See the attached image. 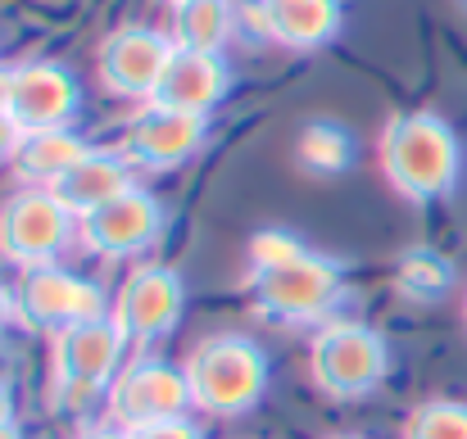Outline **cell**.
Listing matches in <instances>:
<instances>
[{"instance_id":"30","label":"cell","mask_w":467,"mask_h":439,"mask_svg":"<svg viewBox=\"0 0 467 439\" xmlns=\"http://www.w3.org/2000/svg\"><path fill=\"white\" fill-rule=\"evenodd\" d=\"M327 439H363V435H327Z\"/></svg>"},{"instance_id":"7","label":"cell","mask_w":467,"mask_h":439,"mask_svg":"<svg viewBox=\"0 0 467 439\" xmlns=\"http://www.w3.org/2000/svg\"><path fill=\"white\" fill-rule=\"evenodd\" d=\"M105 408H109V422L119 431H137V426H150V422L186 417L195 408L186 367H172L163 358L123 362V372L114 376V385L105 394Z\"/></svg>"},{"instance_id":"11","label":"cell","mask_w":467,"mask_h":439,"mask_svg":"<svg viewBox=\"0 0 467 439\" xmlns=\"http://www.w3.org/2000/svg\"><path fill=\"white\" fill-rule=\"evenodd\" d=\"M82 109V87L78 77L55 64V59H27L9 68V105L5 114L23 132H50V128H73Z\"/></svg>"},{"instance_id":"23","label":"cell","mask_w":467,"mask_h":439,"mask_svg":"<svg viewBox=\"0 0 467 439\" xmlns=\"http://www.w3.org/2000/svg\"><path fill=\"white\" fill-rule=\"evenodd\" d=\"M128 439H204V435H200V426L191 417H168V422H150V426L128 431Z\"/></svg>"},{"instance_id":"5","label":"cell","mask_w":467,"mask_h":439,"mask_svg":"<svg viewBox=\"0 0 467 439\" xmlns=\"http://www.w3.org/2000/svg\"><path fill=\"white\" fill-rule=\"evenodd\" d=\"M78 236V213L46 186H23L0 204V259L32 272L50 268Z\"/></svg>"},{"instance_id":"14","label":"cell","mask_w":467,"mask_h":439,"mask_svg":"<svg viewBox=\"0 0 467 439\" xmlns=\"http://www.w3.org/2000/svg\"><path fill=\"white\" fill-rule=\"evenodd\" d=\"M232 91V68L223 55H204V50H172L163 77L155 87V105L182 109V114H213V105H223V96Z\"/></svg>"},{"instance_id":"4","label":"cell","mask_w":467,"mask_h":439,"mask_svg":"<svg viewBox=\"0 0 467 439\" xmlns=\"http://www.w3.org/2000/svg\"><path fill=\"white\" fill-rule=\"evenodd\" d=\"M390 372V349L381 340V331L363 326V322H322L309 340V381L317 394L349 403V399H368Z\"/></svg>"},{"instance_id":"32","label":"cell","mask_w":467,"mask_h":439,"mask_svg":"<svg viewBox=\"0 0 467 439\" xmlns=\"http://www.w3.org/2000/svg\"><path fill=\"white\" fill-rule=\"evenodd\" d=\"M172 5H177V0H172Z\"/></svg>"},{"instance_id":"12","label":"cell","mask_w":467,"mask_h":439,"mask_svg":"<svg viewBox=\"0 0 467 439\" xmlns=\"http://www.w3.org/2000/svg\"><path fill=\"white\" fill-rule=\"evenodd\" d=\"M182 308H186V291H182V277L163 263H141L128 272V281L119 286L114 299V322L128 340L137 344H155L163 335L177 331L182 322Z\"/></svg>"},{"instance_id":"25","label":"cell","mask_w":467,"mask_h":439,"mask_svg":"<svg viewBox=\"0 0 467 439\" xmlns=\"http://www.w3.org/2000/svg\"><path fill=\"white\" fill-rule=\"evenodd\" d=\"M73 439H128V431H119V426H87Z\"/></svg>"},{"instance_id":"15","label":"cell","mask_w":467,"mask_h":439,"mask_svg":"<svg viewBox=\"0 0 467 439\" xmlns=\"http://www.w3.org/2000/svg\"><path fill=\"white\" fill-rule=\"evenodd\" d=\"M340 23V0H254V27L286 50H322Z\"/></svg>"},{"instance_id":"13","label":"cell","mask_w":467,"mask_h":439,"mask_svg":"<svg viewBox=\"0 0 467 439\" xmlns=\"http://www.w3.org/2000/svg\"><path fill=\"white\" fill-rule=\"evenodd\" d=\"M159 231H163V204L141 186L123 190L119 199H109L105 209L78 222L82 245L100 259H137L155 245Z\"/></svg>"},{"instance_id":"19","label":"cell","mask_w":467,"mask_h":439,"mask_svg":"<svg viewBox=\"0 0 467 439\" xmlns=\"http://www.w3.org/2000/svg\"><path fill=\"white\" fill-rule=\"evenodd\" d=\"M296 158H300V168H309L313 177H331V172L349 168L354 137H349L340 123L313 118V123L300 128V137H296Z\"/></svg>"},{"instance_id":"24","label":"cell","mask_w":467,"mask_h":439,"mask_svg":"<svg viewBox=\"0 0 467 439\" xmlns=\"http://www.w3.org/2000/svg\"><path fill=\"white\" fill-rule=\"evenodd\" d=\"M18 141H23V128H18L9 114H0V163H14Z\"/></svg>"},{"instance_id":"17","label":"cell","mask_w":467,"mask_h":439,"mask_svg":"<svg viewBox=\"0 0 467 439\" xmlns=\"http://www.w3.org/2000/svg\"><path fill=\"white\" fill-rule=\"evenodd\" d=\"M91 154V146L73 132V128H50V132H23L18 154H14V172L27 186H46L55 190L82 158Z\"/></svg>"},{"instance_id":"1","label":"cell","mask_w":467,"mask_h":439,"mask_svg":"<svg viewBox=\"0 0 467 439\" xmlns=\"http://www.w3.org/2000/svg\"><path fill=\"white\" fill-rule=\"evenodd\" d=\"M377 163L395 195L413 204H431L454 195L463 177V141L436 109H409L381 128Z\"/></svg>"},{"instance_id":"21","label":"cell","mask_w":467,"mask_h":439,"mask_svg":"<svg viewBox=\"0 0 467 439\" xmlns=\"http://www.w3.org/2000/svg\"><path fill=\"white\" fill-rule=\"evenodd\" d=\"M450 263L441 259V254H431V250H413V254H404V263H400V294L404 299H418V303H431V299H441V294L450 291Z\"/></svg>"},{"instance_id":"22","label":"cell","mask_w":467,"mask_h":439,"mask_svg":"<svg viewBox=\"0 0 467 439\" xmlns=\"http://www.w3.org/2000/svg\"><path fill=\"white\" fill-rule=\"evenodd\" d=\"M305 254H309V245H305L300 236L282 231V227H264V231L250 236V272L286 268V263H296V259H305Z\"/></svg>"},{"instance_id":"9","label":"cell","mask_w":467,"mask_h":439,"mask_svg":"<svg viewBox=\"0 0 467 439\" xmlns=\"http://www.w3.org/2000/svg\"><path fill=\"white\" fill-rule=\"evenodd\" d=\"M172 36L155 32L146 23H128L119 32H109L96 50V73L105 82L109 96H123V100H155V87L172 59Z\"/></svg>"},{"instance_id":"10","label":"cell","mask_w":467,"mask_h":439,"mask_svg":"<svg viewBox=\"0 0 467 439\" xmlns=\"http://www.w3.org/2000/svg\"><path fill=\"white\" fill-rule=\"evenodd\" d=\"M204 137H209V118L204 114H182V109L146 100L128 118L119 149L141 172H168V168H182L195 149L204 146Z\"/></svg>"},{"instance_id":"16","label":"cell","mask_w":467,"mask_h":439,"mask_svg":"<svg viewBox=\"0 0 467 439\" xmlns=\"http://www.w3.org/2000/svg\"><path fill=\"white\" fill-rule=\"evenodd\" d=\"M137 181H132V163L123 158V149H96L55 186V195L78 213V222L87 218V213H96V209H105L109 199H119L123 190H132Z\"/></svg>"},{"instance_id":"27","label":"cell","mask_w":467,"mask_h":439,"mask_svg":"<svg viewBox=\"0 0 467 439\" xmlns=\"http://www.w3.org/2000/svg\"><path fill=\"white\" fill-rule=\"evenodd\" d=\"M9 322H14V291H5V286H0V331H5Z\"/></svg>"},{"instance_id":"18","label":"cell","mask_w":467,"mask_h":439,"mask_svg":"<svg viewBox=\"0 0 467 439\" xmlns=\"http://www.w3.org/2000/svg\"><path fill=\"white\" fill-rule=\"evenodd\" d=\"M232 27H236V5H232V0H177V5H172L168 36H172L177 50L223 55Z\"/></svg>"},{"instance_id":"28","label":"cell","mask_w":467,"mask_h":439,"mask_svg":"<svg viewBox=\"0 0 467 439\" xmlns=\"http://www.w3.org/2000/svg\"><path fill=\"white\" fill-rule=\"evenodd\" d=\"M5 105H9V68H0V114H5Z\"/></svg>"},{"instance_id":"29","label":"cell","mask_w":467,"mask_h":439,"mask_svg":"<svg viewBox=\"0 0 467 439\" xmlns=\"http://www.w3.org/2000/svg\"><path fill=\"white\" fill-rule=\"evenodd\" d=\"M0 439H23V431H18V426L9 422V426H0Z\"/></svg>"},{"instance_id":"2","label":"cell","mask_w":467,"mask_h":439,"mask_svg":"<svg viewBox=\"0 0 467 439\" xmlns=\"http://www.w3.org/2000/svg\"><path fill=\"white\" fill-rule=\"evenodd\" d=\"M182 367L195 408L209 417H241L268 390V353L250 335H204Z\"/></svg>"},{"instance_id":"20","label":"cell","mask_w":467,"mask_h":439,"mask_svg":"<svg viewBox=\"0 0 467 439\" xmlns=\"http://www.w3.org/2000/svg\"><path fill=\"white\" fill-rule=\"evenodd\" d=\"M404 439H467V403L459 399H427L409 413Z\"/></svg>"},{"instance_id":"3","label":"cell","mask_w":467,"mask_h":439,"mask_svg":"<svg viewBox=\"0 0 467 439\" xmlns=\"http://www.w3.org/2000/svg\"><path fill=\"white\" fill-rule=\"evenodd\" d=\"M128 335L114 317L78 322L50 335V390L64 413H87L100 394H109L114 376L123 372Z\"/></svg>"},{"instance_id":"6","label":"cell","mask_w":467,"mask_h":439,"mask_svg":"<svg viewBox=\"0 0 467 439\" xmlns=\"http://www.w3.org/2000/svg\"><path fill=\"white\" fill-rule=\"evenodd\" d=\"M345 294V277L331 259L305 254L286 268H268V272H250V303L282 326H300V322H327L331 308Z\"/></svg>"},{"instance_id":"26","label":"cell","mask_w":467,"mask_h":439,"mask_svg":"<svg viewBox=\"0 0 467 439\" xmlns=\"http://www.w3.org/2000/svg\"><path fill=\"white\" fill-rule=\"evenodd\" d=\"M14 422V390H9V381H0V426H9Z\"/></svg>"},{"instance_id":"31","label":"cell","mask_w":467,"mask_h":439,"mask_svg":"<svg viewBox=\"0 0 467 439\" xmlns=\"http://www.w3.org/2000/svg\"><path fill=\"white\" fill-rule=\"evenodd\" d=\"M463 322H467V299H463Z\"/></svg>"},{"instance_id":"8","label":"cell","mask_w":467,"mask_h":439,"mask_svg":"<svg viewBox=\"0 0 467 439\" xmlns=\"http://www.w3.org/2000/svg\"><path fill=\"white\" fill-rule=\"evenodd\" d=\"M14 317L27 331L59 335L78 322H96L109 312H105V291L91 277H78V272L50 263V268L23 272V281L14 286Z\"/></svg>"}]
</instances>
